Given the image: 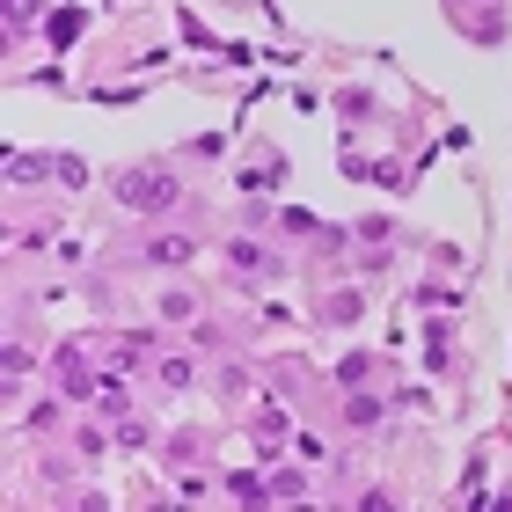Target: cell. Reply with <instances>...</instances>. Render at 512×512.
Segmentation results:
<instances>
[{"mask_svg":"<svg viewBox=\"0 0 512 512\" xmlns=\"http://www.w3.org/2000/svg\"><path fill=\"white\" fill-rule=\"evenodd\" d=\"M118 198H125V205H147V213H154V205H176V183H169V176H125Z\"/></svg>","mask_w":512,"mask_h":512,"instance_id":"cell-1","label":"cell"}]
</instances>
